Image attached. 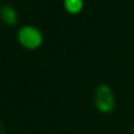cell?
I'll return each mask as SVG.
<instances>
[{"label":"cell","instance_id":"obj_4","mask_svg":"<svg viewBox=\"0 0 134 134\" xmlns=\"http://www.w3.org/2000/svg\"><path fill=\"white\" fill-rule=\"evenodd\" d=\"M65 7L69 13H78L82 9V0H65Z\"/></svg>","mask_w":134,"mask_h":134},{"label":"cell","instance_id":"obj_5","mask_svg":"<svg viewBox=\"0 0 134 134\" xmlns=\"http://www.w3.org/2000/svg\"><path fill=\"white\" fill-rule=\"evenodd\" d=\"M133 133H134V127H133Z\"/></svg>","mask_w":134,"mask_h":134},{"label":"cell","instance_id":"obj_2","mask_svg":"<svg viewBox=\"0 0 134 134\" xmlns=\"http://www.w3.org/2000/svg\"><path fill=\"white\" fill-rule=\"evenodd\" d=\"M19 42L23 45L25 48L27 49H36L38 46H41L42 43V35L38 29L32 26H26V27H22L19 30Z\"/></svg>","mask_w":134,"mask_h":134},{"label":"cell","instance_id":"obj_3","mask_svg":"<svg viewBox=\"0 0 134 134\" xmlns=\"http://www.w3.org/2000/svg\"><path fill=\"white\" fill-rule=\"evenodd\" d=\"M2 19L6 25H15L18 22V13L10 6H3L2 7Z\"/></svg>","mask_w":134,"mask_h":134},{"label":"cell","instance_id":"obj_1","mask_svg":"<svg viewBox=\"0 0 134 134\" xmlns=\"http://www.w3.org/2000/svg\"><path fill=\"white\" fill-rule=\"evenodd\" d=\"M94 101H95V105L101 113H111L114 110V105H115V101H114V94L111 91V88L108 85H98L95 88V94H94Z\"/></svg>","mask_w":134,"mask_h":134}]
</instances>
